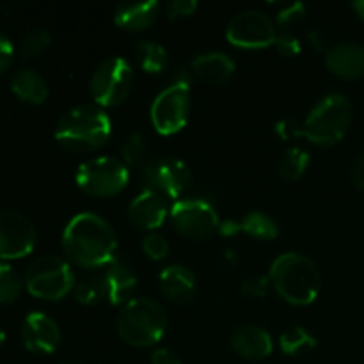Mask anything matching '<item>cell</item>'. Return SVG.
<instances>
[{
  "label": "cell",
  "mask_w": 364,
  "mask_h": 364,
  "mask_svg": "<svg viewBox=\"0 0 364 364\" xmlns=\"http://www.w3.org/2000/svg\"><path fill=\"white\" fill-rule=\"evenodd\" d=\"M308 38H309V41H311V45L315 46V48L318 50V52H323V50H326V46H327V36L323 34L322 31H318V28H315V31L309 32Z\"/></svg>",
  "instance_id": "obj_40"
},
{
  "label": "cell",
  "mask_w": 364,
  "mask_h": 364,
  "mask_svg": "<svg viewBox=\"0 0 364 364\" xmlns=\"http://www.w3.org/2000/svg\"><path fill=\"white\" fill-rule=\"evenodd\" d=\"M36 228L13 210L0 212V259H18L31 255L36 245Z\"/></svg>",
  "instance_id": "obj_13"
},
{
  "label": "cell",
  "mask_w": 364,
  "mask_h": 364,
  "mask_svg": "<svg viewBox=\"0 0 364 364\" xmlns=\"http://www.w3.org/2000/svg\"><path fill=\"white\" fill-rule=\"evenodd\" d=\"M240 228L244 233L251 235L255 238H262V240H272L279 235V224L267 215L265 212H249L244 219L240 220Z\"/></svg>",
  "instance_id": "obj_24"
},
{
  "label": "cell",
  "mask_w": 364,
  "mask_h": 364,
  "mask_svg": "<svg viewBox=\"0 0 364 364\" xmlns=\"http://www.w3.org/2000/svg\"><path fill=\"white\" fill-rule=\"evenodd\" d=\"M196 9H198L196 0H173V2L167 4V16L178 20V18L191 16Z\"/></svg>",
  "instance_id": "obj_35"
},
{
  "label": "cell",
  "mask_w": 364,
  "mask_h": 364,
  "mask_svg": "<svg viewBox=\"0 0 364 364\" xmlns=\"http://www.w3.org/2000/svg\"><path fill=\"white\" fill-rule=\"evenodd\" d=\"M132 87H134V68L121 55L102 60L89 80V91L96 105L100 107L119 105L128 98Z\"/></svg>",
  "instance_id": "obj_7"
},
{
  "label": "cell",
  "mask_w": 364,
  "mask_h": 364,
  "mask_svg": "<svg viewBox=\"0 0 364 364\" xmlns=\"http://www.w3.org/2000/svg\"><path fill=\"white\" fill-rule=\"evenodd\" d=\"M75 297L80 304L85 306H95L100 304L103 299H107V290H105V281L103 276H89L84 277L82 281H78L77 287H75Z\"/></svg>",
  "instance_id": "obj_27"
},
{
  "label": "cell",
  "mask_w": 364,
  "mask_h": 364,
  "mask_svg": "<svg viewBox=\"0 0 364 364\" xmlns=\"http://www.w3.org/2000/svg\"><path fill=\"white\" fill-rule=\"evenodd\" d=\"M4 341H6V333H4L2 329H0V347L4 345Z\"/></svg>",
  "instance_id": "obj_43"
},
{
  "label": "cell",
  "mask_w": 364,
  "mask_h": 364,
  "mask_svg": "<svg viewBox=\"0 0 364 364\" xmlns=\"http://www.w3.org/2000/svg\"><path fill=\"white\" fill-rule=\"evenodd\" d=\"M306 18V6L302 2H294L284 6L277 13V23L281 25L283 31H291L294 25L302 23Z\"/></svg>",
  "instance_id": "obj_31"
},
{
  "label": "cell",
  "mask_w": 364,
  "mask_h": 364,
  "mask_svg": "<svg viewBox=\"0 0 364 364\" xmlns=\"http://www.w3.org/2000/svg\"><path fill=\"white\" fill-rule=\"evenodd\" d=\"M21 294V279L16 270L7 263H0V302L11 304Z\"/></svg>",
  "instance_id": "obj_29"
},
{
  "label": "cell",
  "mask_w": 364,
  "mask_h": 364,
  "mask_svg": "<svg viewBox=\"0 0 364 364\" xmlns=\"http://www.w3.org/2000/svg\"><path fill=\"white\" fill-rule=\"evenodd\" d=\"M146 153H148V144H146V139L141 132H134L127 137V141L123 142V148H121V156H123V162L127 166L137 167L144 162Z\"/></svg>",
  "instance_id": "obj_30"
},
{
  "label": "cell",
  "mask_w": 364,
  "mask_h": 364,
  "mask_svg": "<svg viewBox=\"0 0 364 364\" xmlns=\"http://www.w3.org/2000/svg\"><path fill=\"white\" fill-rule=\"evenodd\" d=\"M226 38L240 48H265L276 43L277 31L269 14L259 9H244L230 20Z\"/></svg>",
  "instance_id": "obj_10"
},
{
  "label": "cell",
  "mask_w": 364,
  "mask_h": 364,
  "mask_svg": "<svg viewBox=\"0 0 364 364\" xmlns=\"http://www.w3.org/2000/svg\"><path fill=\"white\" fill-rule=\"evenodd\" d=\"M21 340L31 352L52 354L60 345V329L52 316L41 311H32L23 320Z\"/></svg>",
  "instance_id": "obj_14"
},
{
  "label": "cell",
  "mask_w": 364,
  "mask_h": 364,
  "mask_svg": "<svg viewBox=\"0 0 364 364\" xmlns=\"http://www.w3.org/2000/svg\"><path fill=\"white\" fill-rule=\"evenodd\" d=\"M142 249H144V252L151 259H164L169 255V242H167L164 235L149 233L144 237Z\"/></svg>",
  "instance_id": "obj_32"
},
{
  "label": "cell",
  "mask_w": 364,
  "mask_h": 364,
  "mask_svg": "<svg viewBox=\"0 0 364 364\" xmlns=\"http://www.w3.org/2000/svg\"><path fill=\"white\" fill-rule=\"evenodd\" d=\"M231 345L237 354L247 359H265L267 355L272 354L274 348L269 331L252 323L237 327L231 334Z\"/></svg>",
  "instance_id": "obj_18"
},
{
  "label": "cell",
  "mask_w": 364,
  "mask_h": 364,
  "mask_svg": "<svg viewBox=\"0 0 364 364\" xmlns=\"http://www.w3.org/2000/svg\"><path fill=\"white\" fill-rule=\"evenodd\" d=\"M191 114V82L174 80L153 100L151 123L162 135H173L187 124Z\"/></svg>",
  "instance_id": "obj_9"
},
{
  "label": "cell",
  "mask_w": 364,
  "mask_h": 364,
  "mask_svg": "<svg viewBox=\"0 0 364 364\" xmlns=\"http://www.w3.org/2000/svg\"><path fill=\"white\" fill-rule=\"evenodd\" d=\"M68 258L85 269L109 267L117 259V235L109 220L92 212H80L63 231Z\"/></svg>",
  "instance_id": "obj_1"
},
{
  "label": "cell",
  "mask_w": 364,
  "mask_h": 364,
  "mask_svg": "<svg viewBox=\"0 0 364 364\" xmlns=\"http://www.w3.org/2000/svg\"><path fill=\"white\" fill-rule=\"evenodd\" d=\"M219 231L223 235H237V233H240V231H242L240 220H238V223H235V220H226V223H220Z\"/></svg>",
  "instance_id": "obj_41"
},
{
  "label": "cell",
  "mask_w": 364,
  "mask_h": 364,
  "mask_svg": "<svg viewBox=\"0 0 364 364\" xmlns=\"http://www.w3.org/2000/svg\"><path fill=\"white\" fill-rule=\"evenodd\" d=\"M309 166V153L301 146H291L279 160V174L287 181H295L304 174Z\"/></svg>",
  "instance_id": "obj_25"
},
{
  "label": "cell",
  "mask_w": 364,
  "mask_h": 364,
  "mask_svg": "<svg viewBox=\"0 0 364 364\" xmlns=\"http://www.w3.org/2000/svg\"><path fill=\"white\" fill-rule=\"evenodd\" d=\"M153 364H181V358L171 348H156L151 354Z\"/></svg>",
  "instance_id": "obj_38"
},
{
  "label": "cell",
  "mask_w": 364,
  "mask_h": 364,
  "mask_svg": "<svg viewBox=\"0 0 364 364\" xmlns=\"http://www.w3.org/2000/svg\"><path fill=\"white\" fill-rule=\"evenodd\" d=\"M160 6L156 0L142 2H121L114 13V21L127 31H142L148 28L159 16Z\"/></svg>",
  "instance_id": "obj_21"
},
{
  "label": "cell",
  "mask_w": 364,
  "mask_h": 364,
  "mask_svg": "<svg viewBox=\"0 0 364 364\" xmlns=\"http://www.w3.org/2000/svg\"><path fill=\"white\" fill-rule=\"evenodd\" d=\"M169 217L178 233L188 238H206L215 233L220 226L219 215L212 203L199 198L174 201Z\"/></svg>",
  "instance_id": "obj_11"
},
{
  "label": "cell",
  "mask_w": 364,
  "mask_h": 364,
  "mask_svg": "<svg viewBox=\"0 0 364 364\" xmlns=\"http://www.w3.org/2000/svg\"><path fill=\"white\" fill-rule=\"evenodd\" d=\"M169 212L167 199L149 188H144L141 194L135 196L128 206V217L132 223L144 230H155V228L162 226Z\"/></svg>",
  "instance_id": "obj_15"
},
{
  "label": "cell",
  "mask_w": 364,
  "mask_h": 364,
  "mask_svg": "<svg viewBox=\"0 0 364 364\" xmlns=\"http://www.w3.org/2000/svg\"><path fill=\"white\" fill-rule=\"evenodd\" d=\"M270 277L265 276H249L247 279L242 284V294L247 295V297H265L267 291H269Z\"/></svg>",
  "instance_id": "obj_34"
},
{
  "label": "cell",
  "mask_w": 364,
  "mask_h": 364,
  "mask_svg": "<svg viewBox=\"0 0 364 364\" xmlns=\"http://www.w3.org/2000/svg\"><path fill=\"white\" fill-rule=\"evenodd\" d=\"M13 57H14V46L11 43V39L0 31V73L7 70L13 63Z\"/></svg>",
  "instance_id": "obj_37"
},
{
  "label": "cell",
  "mask_w": 364,
  "mask_h": 364,
  "mask_svg": "<svg viewBox=\"0 0 364 364\" xmlns=\"http://www.w3.org/2000/svg\"><path fill=\"white\" fill-rule=\"evenodd\" d=\"M235 60L224 52L199 53L191 63L192 75L210 84H226L235 73Z\"/></svg>",
  "instance_id": "obj_19"
},
{
  "label": "cell",
  "mask_w": 364,
  "mask_h": 364,
  "mask_svg": "<svg viewBox=\"0 0 364 364\" xmlns=\"http://www.w3.org/2000/svg\"><path fill=\"white\" fill-rule=\"evenodd\" d=\"M134 55L146 73H162L169 63L167 50L160 43L142 39L134 45Z\"/></svg>",
  "instance_id": "obj_23"
},
{
  "label": "cell",
  "mask_w": 364,
  "mask_h": 364,
  "mask_svg": "<svg viewBox=\"0 0 364 364\" xmlns=\"http://www.w3.org/2000/svg\"><path fill=\"white\" fill-rule=\"evenodd\" d=\"M60 364H82V363H77V361H64V363H60Z\"/></svg>",
  "instance_id": "obj_44"
},
{
  "label": "cell",
  "mask_w": 364,
  "mask_h": 364,
  "mask_svg": "<svg viewBox=\"0 0 364 364\" xmlns=\"http://www.w3.org/2000/svg\"><path fill=\"white\" fill-rule=\"evenodd\" d=\"M276 132L281 139H294L302 135V123L297 119H283L276 124Z\"/></svg>",
  "instance_id": "obj_36"
},
{
  "label": "cell",
  "mask_w": 364,
  "mask_h": 364,
  "mask_svg": "<svg viewBox=\"0 0 364 364\" xmlns=\"http://www.w3.org/2000/svg\"><path fill=\"white\" fill-rule=\"evenodd\" d=\"M77 185L85 194L110 198L123 191L130 180V169L116 156H96L80 164L77 169Z\"/></svg>",
  "instance_id": "obj_8"
},
{
  "label": "cell",
  "mask_w": 364,
  "mask_h": 364,
  "mask_svg": "<svg viewBox=\"0 0 364 364\" xmlns=\"http://www.w3.org/2000/svg\"><path fill=\"white\" fill-rule=\"evenodd\" d=\"M270 283L284 301L308 306L318 297L322 276L311 258L301 252H283L270 267Z\"/></svg>",
  "instance_id": "obj_3"
},
{
  "label": "cell",
  "mask_w": 364,
  "mask_h": 364,
  "mask_svg": "<svg viewBox=\"0 0 364 364\" xmlns=\"http://www.w3.org/2000/svg\"><path fill=\"white\" fill-rule=\"evenodd\" d=\"M350 178H352V183H354L355 187L364 191V153L363 155H359L358 159L354 160V164H352Z\"/></svg>",
  "instance_id": "obj_39"
},
{
  "label": "cell",
  "mask_w": 364,
  "mask_h": 364,
  "mask_svg": "<svg viewBox=\"0 0 364 364\" xmlns=\"http://www.w3.org/2000/svg\"><path fill=\"white\" fill-rule=\"evenodd\" d=\"M110 132L112 123L109 114L95 103H82L63 114L53 135L70 151L89 153L105 144Z\"/></svg>",
  "instance_id": "obj_2"
},
{
  "label": "cell",
  "mask_w": 364,
  "mask_h": 364,
  "mask_svg": "<svg viewBox=\"0 0 364 364\" xmlns=\"http://www.w3.org/2000/svg\"><path fill=\"white\" fill-rule=\"evenodd\" d=\"M354 109L341 92H331L313 105L302 121V135L318 146H333L345 137L352 124Z\"/></svg>",
  "instance_id": "obj_5"
},
{
  "label": "cell",
  "mask_w": 364,
  "mask_h": 364,
  "mask_svg": "<svg viewBox=\"0 0 364 364\" xmlns=\"http://www.w3.org/2000/svg\"><path fill=\"white\" fill-rule=\"evenodd\" d=\"M274 45H276V48L279 50V52L283 53V55H287V57L297 55V53H301V50H302L301 39H299L297 36H295L291 31L279 32V34H277L276 43H274Z\"/></svg>",
  "instance_id": "obj_33"
},
{
  "label": "cell",
  "mask_w": 364,
  "mask_h": 364,
  "mask_svg": "<svg viewBox=\"0 0 364 364\" xmlns=\"http://www.w3.org/2000/svg\"><path fill=\"white\" fill-rule=\"evenodd\" d=\"M11 91L21 102L34 103V105H39V103H43L48 98V84L43 78V75H39L32 68H23V70L16 71L13 75V78H11Z\"/></svg>",
  "instance_id": "obj_22"
},
{
  "label": "cell",
  "mask_w": 364,
  "mask_h": 364,
  "mask_svg": "<svg viewBox=\"0 0 364 364\" xmlns=\"http://www.w3.org/2000/svg\"><path fill=\"white\" fill-rule=\"evenodd\" d=\"M159 288L164 297L171 302L183 304L196 295L198 281L192 270L183 265H169L160 272Z\"/></svg>",
  "instance_id": "obj_17"
},
{
  "label": "cell",
  "mask_w": 364,
  "mask_h": 364,
  "mask_svg": "<svg viewBox=\"0 0 364 364\" xmlns=\"http://www.w3.org/2000/svg\"><path fill=\"white\" fill-rule=\"evenodd\" d=\"M326 66L336 77L358 80L364 77V45L343 41L331 46L326 53Z\"/></svg>",
  "instance_id": "obj_16"
},
{
  "label": "cell",
  "mask_w": 364,
  "mask_h": 364,
  "mask_svg": "<svg viewBox=\"0 0 364 364\" xmlns=\"http://www.w3.org/2000/svg\"><path fill=\"white\" fill-rule=\"evenodd\" d=\"M316 345L315 336L304 327H291V329L284 331L279 336V347L284 354L297 355L304 350H311Z\"/></svg>",
  "instance_id": "obj_26"
},
{
  "label": "cell",
  "mask_w": 364,
  "mask_h": 364,
  "mask_svg": "<svg viewBox=\"0 0 364 364\" xmlns=\"http://www.w3.org/2000/svg\"><path fill=\"white\" fill-rule=\"evenodd\" d=\"M50 41H52V38H50L48 31H45L41 27L31 28L20 39L21 57H25V59H34V57H38L39 53H43L48 48Z\"/></svg>",
  "instance_id": "obj_28"
},
{
  "label": "cell",
  "mask_w": 364,
  "mask_h": 364,
  "mask_svg": "<svg viewBox=\"0 0 364 364\" xmlns=\"http://www.w3.org/2000/svg\"><path fill=\"white\" fill-rule=\"evenodd\" d=\"M25 284L34 297L59 301L75 287V274L70 263L59 256H39L25 272Z\"/></svg>",
  "instance_id": "obj_6"
},
{
  "label": "cell",
  "mask_w": 364,
  "mask_h": 364,
  "mask_svg": "<svg viewBox=\"0 0 364 364\" xmlns=\"http://www.w3.org/2000/svg\"><path fill=\"white\" fill-rule=\"evenodd\" d=\"M102 276L105 281L107 301L112 302V304H127L134 294L135 287H137V276L130 269V265L121 262V259H116L107 267Z\"/></svg>",
  "instance_id": "obj_20"
},
{
  "label": "cell",
  "mask_w": 364,
  "mask_h": 364,
  "mask_svg": "<svg viewBox=\"0 0 364 364\" xmlns=\"http://www.w3.org/2000/svg\"><path fill=\"white\" fill-rule=\"evenodd\" d=\"M144 188L155 191L164 198L176 199L191 187L192 171L187 162L180 159H159L142 171Z\"/></svg>",
  "instance_id": "obj_12"
},
{
  "label": "cell",
  "mask_w": 364,
  "mask_h": 364,
  "mask_svg": "<svg viewBox=\"0 0 364 364\" xmlns=\"http://www.w3.org/2000/svg\"><path fill=\"white\" fill-rule=\"evenodd\" d=\"M352 7H354L355 13L359 14V18L364 20V0H354V2H352Z\"/></svg>",
  "instance_id": "obj_42"
},
{
  "label": "cell",
  "mask_w": 364,
  "mask_h": 364,
  "mask_svg": "<svg viewBox=\"0 0 364 364\" xmlns=\"http://www.w3.org/2000/svg\"><path fill=\"white\" fill-rule=\"evenodd\" d=\"M117 333L134 347H153L167 329V313L160 302L149 297L130 299L117 313Z\"/></svg>",
  "instance_id": "obj_4"
}]
</instances>
